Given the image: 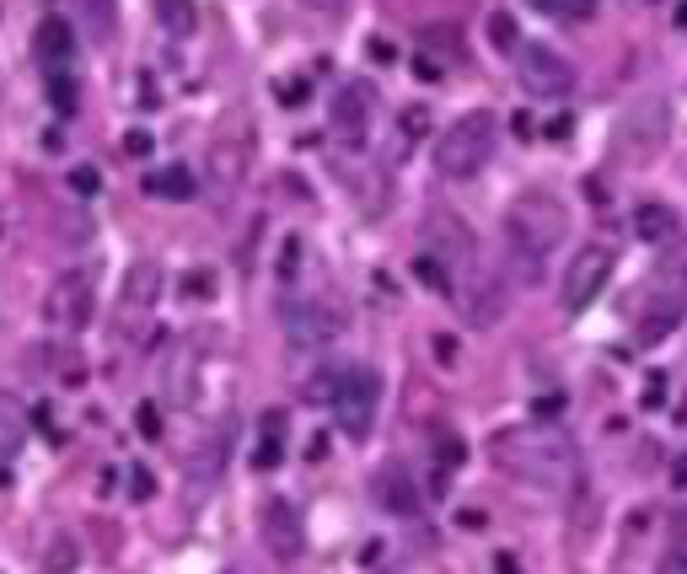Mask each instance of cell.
Segmentation results:
<instances>
[{
  "mask_svg": "<svg viewBox=\"0 0 687 574\" xmlns=\"http://www.w3.org/2000/svg\"><path fill=\"white\" fill-rule=\"evenodd\" d=\"M489 456L500 462L510 478L537 483V489H569L575 473H580L575 441L564 435L559 424H516V430H500L489 441Z\"/></svg>",
  "mask_w": 687,
  "mask_h": 574,
  "instance_id": "1",
  "label": "cell"
},
{
  "mask_svg": "<svg viewBox=\"0 0 687 574\" xmlns=\"http://www.w3.org/2000/svg\"><path fill=\"white\" fill-rule=\"evenodd\" d=\"M564 237H569V215H564V204L554 193L526 189L510 199V210H505V242H510V253L526 263V279H537L543 258L554 253Z\"/></svg>",
  "mask_w": 687,
  "mask_h": 574,
  "instance_id": "2",
  "label": "cell"
},
{
  "mask_svg": "<svg viewBox=\"0 0 687 574\" xmlns=\"http://www.w3.org/2000/svg\"><path fill=\"white\" fill-rule=\"evenodd\" d=\"M495 145H500V119L489 108H473L451 129H440L436 172L440 178H473V172H484L495 162Z\"/></svg>",
  "mask_w": 687,
  "mask_h": 574,
  "instance_id": "3",
  "label": "cell"
},
{
  "mask_svg": "<svg viewBox=\"0 0 687 574\" xmlns=\"http://www.w3.org/2000/svg\"><path fill=\"white\" fill-rule=\"evenodd\" d=\"M516 75H521V86L532 92V97H569L575 92V64L564 60L554 44H537V38H521V49H516Z\"/></svg>",
  "mask_w": 687,
  "mask_h": 574,
  "instance_id": "4",
  "label": "cell"
},
{
  "mask_svg": "<svg viewBox=\"0 0 687 574\" xmlns=\"http://www.w3.org/2000/svg\"><path fill=\"white\" fill-rule=\"evenodd\" d=\"M613 268H618V253H613V248H602V242L580 248V253L569 258V268H564V307H569V312H585L591 301H602Z\"/></svg>",
  "mask_w": 687,
  "mask_h": 574,
  "instance_id": "5",
  "label": "cell"
},
{
  "mask_svg": "<svg viewBox=\"0 0 687 574\" xmlns=\"http://www.w3.org/2000/svg\"><path fill=\"white\" fill-rule=\"evenodd\" d=\"M280 318H285V333H291L296 349H322V344H333L339 327H344V312H339L328 296H296V301H285Z\"/></svg>",
  "mask_w": 687,
  "mask_h": 574,
  "instance_id": "6",
  "label": "cell"
},
{
  "mask_svg": "<svg viewBox=\"0 0 687 574\" xmlns=\"http://www.w3.org/2000/svg\"><path fill=\"white\" fill-rule=\"evenodd\" d=\"M248 167H252V129H248V113L237 108V113H226V124L215 129V140H210V172H221V183L237 189Z\"/></svg>",
  "mask_w": 687,
  "mask_h": 574,
  "instance_id": "7",
  "label": "cell"
},
{
  "mask_svg": "<svg viewBox=\"0 0 687 574\" xmlns=\"http://www.w3.org/2000/svg\"><path fill=\"white\" fill-rule=\"evenodd\" d=\"M92 312H97V296H92V279H86V274H60V279L49 285V296H44V322L60 327V333L86 327Z\"/></svg>",
  "mask_w": 687,
  "mask_h": 574,
  "instance_id": "8",
  "label": "cell"
},
{
  "mask_svg": "<svg viewBox=\"0 0 687 574\" xmlns=\"http://www.w3.org/2000/svg\"><path fill=\"white\" fill-rule=\"evenodd\" d=\"M258 537H263V548H269V559H274V564H296V559H301V548H307L301 511H296L291 500H269L263 515H258Z\"/></svg>",
  "mask_w": 687,
  "mask_h": 574,
  "instance_id": "9",
  "label": "cell"
},
{
  "mask_svg": "<svg viewBox=\"0 0 687 574\" xmlns=\"http://www.w3.org/2000/svg\"><path fill=\"white\" fill-rule=\"evenodd\" d=\"M328 129L344 140V145H366L371 134V86L366 81H344L328 103Z\"/></svg>",
  "mask_w": 687,
  "mask_h": 574,
  "instance_id": "10",
  "label": "cell"
},
{
  "mask_svg": "<svg viewBox=\"0 0 687 574\" xmlns=\"http://www.w3.org/2000/svg\"><path fill=\"white\" fill-rule=\"evenodd\" d=\"M376 403H381V382H376V371H350V382L339 392V403H333V414H339V430L344 435H371V419H376Z\"/></svg>",
  "mask_w": 687,
  "mask_h": 574,
  "instance_id": "11",
  "label": "cell"
},
{
  "mask_svg": "<svg viewBox=\"0 0 687 574\" xmlns=\"http://www.w3.org/2000/svg\"><path fill=\"white\" fill-rule=\"evenodd\" d=\"M687 318V296L683 285H661L650 301H644V312H639V322H633V338L644 344V349H655L661 338H672L677 333V322Z\"/></svg>",
  "mask_w": 687,
  "mask_h": 574,
  "instance_id": "12",
  "label": "cell"
},
{
  "mask_svg": "<svg viewBox=\"0 0 687 574\" xmlns=\"http://www.w3.org/2000/svg\"><path fill=\"white\" fill-rule=\"evenodd\" d=\"M473 279H467V290H462V318L473 322V327H495L505 318V279L478 258L473 268H467Z\"/></svg>",
  "mask_w": 687,
  "mask_h": 574,
  "instance_id": "13",
  "label": "cell"
},
{
  "mask_svg": "<svg viewBox=\"0 0 687 574\" xmlns=\"http://www.w3.org/2000/svg\"><path fill=\"white\" fill-rule=\"evenodd\" d=\"M425 253L440 258L446 268H451V263H467V268H473V263H478V242L462 231V220H457V215L436 210V215L425 220Z\"/></svg>",
  "mask_w": 687,
  "mask_h": 574,
  "instance_id": "14",
  "label": "cell"
},
{
  "mask_svg": "<svg viewBox=\"0 0 687 574\" xmlns=\"http://www.w3.org/2000/svg\"><path fill=\"white\" fill-rule=\"evenodd\" d=\"M371 494H376V505L392 515V521H414V515H419V489H414V473H408L403 462L376 467Z\"/></svg>",
  "mask_w": 687,
  "mask_h": 574,
  "instance_id": "15",
  "label": "cell"
},
{
  "mask_svg": "<svg viewBox=\"0 0 687 574\" xmlns=\"http://www.w3.org/2000/svg\"><path fill=\"white\" fill-rule=\"evenodd\" d=\"M162 285H167L162 263H151V258L129 263L125 285H119V307H125V318H129V312H151V307L162 301Z\"/></svg>",
  "mask_w": 687,
  "mask_h": 574,
  "instance_id": "16",
  "label": "cell"
},
{
  "mask_svg": "<svg viewBox=\"0 0 687 574\" xmlns=\"http://www.w3.org/2000/svg\"><path fill=\"white\" fill-rule=\"evenodd\" d=\"M33 44H38V64H44L49 75L75 60V27H70L64 16H44L38 33H33Z\"/></svg>",
  "mask_w": 687,
  "mask_h": 574,
  "instance_id": "17",
  "label": "cell"
},
{
  "mask_svg": "<svg viewBox=\"0 0 687 574\" xmlns=\"http://www.w3.org/2000/svg\"><path fill=\"white\" fill-rule=\"evenodd\" d=\"M70 5H75V22H81L86 44H114V33H119V0H70Z\"/></svg>",
  "mask_w": 687,
  "mask_h": 574,
  "instance_id": "18",
  "label": "cell"
},
{
  "mask_svg": "<svg viewBox=\"0 0 687 574\" xmlns=\"http://www.w3.org/2000/svg\"><path fill=\"white\" fill-rule=\"evenodd\" d=\"M27 430H33V419H27L22 397L0 392V462H11L16 451L27 446Z\"/></svg>",
  "mask_w": 687,
  "mask_h": 574,
  "instance_id": "19",
  "label": "cell"
},
{
  "mask_svg": "<svg viewBox=\"0 0 687 574\" xmlns=\"http://www.w3.org/2000/svg\"><path fill=\"white\" fill-rule=\"evenodd\" d=\"M633 231H639V242H666V237H677L672 204H639V210H633Z\"/></svg>",
  "mask_w": 687,
  "mask_h": 574,
  "instance_id": "20",
  "label": "cell"
},
{
  "mask_svg": "<svg viewBox=\"0 0 687 574\" xmlns=\"http://www.w3.org/2000/svg\"><path fill=\"white\" fill-rule=\"evenodd\" d=\"M75 564H81V542L75 537H55L44 548V559H38V574H75Z\"/></svg>",
  "mask_w": 687,
  "mask_h": 574,
  "instance_id": "21",
  "label": "cell"
},
{
  "mask_svg": "<svg viewBox=\"0 0 687 574\" xmlns=\"http://www.w3.org/2000/svg\"><path fill=\"white\" fill-rule=\"evenodd\" d=\"M145 189L162 193V199H193L199 183H193V172H188V167H167V172H151V178H145Z\"/></svg>",
  "mask_w": 687,
  "mask_h": 574,
  "instance_id": "22",
  "label": "cell"
},
{
  "mask_svg": "<svg viewBox=\"0 0 687 574\" xmlns=\"http://www.w3.org/2000/svg\"><path fill=\"white\" fill-rule=\"evenodd\" d=\"M156 22H162L173 38H188L193 22H199V11H193V0H156Z\"/></svg>",
  "mask_w": 687,
  "mask_h": 574,
  "instance_id": "23",
  "label": "cell"
},
{
  "mask_svg": "<svg viewBox=\"0 0 687 574\" xmlns=\"http://www.w3.org/2000/svg\"><path fill=\"white\" fill-rule=\"evenodd\" d=\"M350 371H355V366H328V371H317L312 382H307V403H339Z\"/></svg>",
  "mask_w": 687,
  "mask_h": 574,
  "instance_id": "24",
  "label": "cell"
},
{
  "mask_svg": "<svg viewBox=\"0 0 687 574\" xmlns=\"http://www.w3.org/2000/svg\"><path fill=\"white\" fill-rule=\"evenodd\" d=\"M414 279H419L425 290H436V296H451V268H446L440 258H430V253L414 258Z\"/></svg>",
  "mask_w": 687,
  "mask_h": 574,
  "instance_id": "25",
  "label": "cell"
},
{
  "mask_svg": "<svg viewBox=\"0 0 687 574\" xmlns=\"http://www.w3.org/2000/svg\"><path fill=\"white\" fill-rule=\"evenodd\" d=\"M49 103H55V113H75V103H81V92H75V81L64 70L49 75Z\"/></svg>",
  "mask_w": 687,
  "mask_h": 574,
  "instance_id": "26",
  "label": "cell"
},
{
  "mask_svg": "<svg viewBox=\"0 0 687 574\" xmlns=\"http://www.w3.org/2000/svg\"><path fill=\"white\" fill-rule=\"evenodd\" d=\"M436 456H440V473H457V467H462L467 446L457 441V430H436Z\"/></svg>",
  "mask_w": 687,
  "mask_h": 574,
  "instance_id": "27",
  "label": "cell"
},
{
  "mask_svg": "<svg viewBox=\"0 0 687 574\" xmlns=\"http://www.w3.org/2000/svg\"><path fill=\"white\" fill-rule=\"evenodd\" d=\"M489 38L500 44L505 55H516V49H521V33H516V16H505V11H495V16H489Z\"/></svg>",
  "mask_w": 687,
  "mask_h": 574,
  "instance_id": "28",
  "label": "cell"
},
{
  "mask_svg": "<svg viewBox=\"0 0 687 574\" xmlns=\"http://www.w3.org/2000/svg\"><path fill=\"white\" fill-rule=\"evenodd\" d=\"M134 424H140V435H145V441H162V435H167V430H162V408H156V403H140V408H134Z\"/></svg>",
  "mask_w": 687,
  "mask_h": 574,
  "instance_id": "29",
  "label": "cell"
},
{
  "mask_svg": "<svg viewBox=\"0 0 687 574\" xmlns=\"http://www.w3.org/2000/svg\"><path fill=\"white\" fill-rule=\"evenodd\" d=\"M280 456H285V441H263V435H258V451H252V467H258V473H274Z\"/></svg>",
  "mask_w": 687,
  "mask_h": 574,
  "instance_id": "30",
  "label": "cell"
},
{
  "mask_svg": "<svg viewBox=\"0 0 687 574\" xmlns=\"http://www.w3.org/2000/svg\"><path fill=\"white\" fill-rule=\"evenodd\" d=\"M543 11H559V16H575V22H585L591 11H596V0H537Z\"/></svg>",
  "mask_w": 687,
  "mask_h": 574,
  "instance_id": "31",
  "label": "cell"
},
{
  "mask_svg": "<svg viewBox=\"0 0 687 574\" xmlns=\"http://www.w3.org/2000/svg\"><path fill=\"white\" fill-rule=\"evenodd\" d=\"M301 258H307V248H301V237H285V253H280V279H296Z\"/></svg>",
  "mask_w": 687,
  "mask_h": 574,
  "instance_id": "32",
  "label": "cell"
},
{
  "mask_svg": "<svg viewBox=\"0 0 687 574\" xmlns=\"http://www.w3.org/2000/svg\"><path fill=\"white\" fill-rule=\"evenodd\" d=\"M129 494H134V500H151V494H156V478H151V467H129Z\"/></svg>",
  "mask_w": 687,
  "mask_h": 574,
  "instance_id": "33",
  "label": "cell"
},
{
  "mask_svg": "<svg viewBox=\"0 0 687 574\" xmlns=\"http://www.w3.org/2000/svg\"><path fill=\"white\" fill-rule=\"evenodd\" d=\"M307 97H312V81H307V75L280 86V103H285V108H296V103H307Z\"/></svg>",
  "mask_w": 687,
  "mask_h": 574,
  "instance_id": "34",
  "label": "cell"
},
{
  "mask_svg": "<svg viewBox=\"0 0 687 574\" xmlns=\"http://www.w3.org/2000/svg\"><path fill=\"white\" fill-rule=\"evenodd\" d=\"M70 189H75V193H97V189H103L97 167H75V172H70Z\"/></svg>",
  "mask_w": 687,
  "mask_h": 574,
  "instance_id": "35",
  "label": "cell"
},
{
  "mask_svg": "<svg viewBox=\"0 0 687 574\" xmlns=\"http://www.w3.org/2000/svg\"><path fill=\"white\" fill-rule=\"evenodd\" d=\"M263 441H285V408H269L263 414V430H258Z\"/></svg>",
  "mask_w": 687,
  "mask_h": 574,
  "instance_id": "36",
  "label": "cell"
},
{
  "mask_svg": "<svg viewBox=\"0 0 687 574\" xmlns=\"http://www.w3.org/2000/svg\"><path fill=\"white\" fill-rule=\"evenodd\" d=\"M183 296H193V301L215 296V279H210V274H188V279H183Z\"/></svg>",
  "mask_w": 687,
  "mask_h": 574,
  "instance_id": "37",
  "label": "cell"
},
{
  "mask_svg": "<svg viewBox=\"0 0 687 574\" xmlns=\"http://www.w3.org/2000/svg\"><path fill=\"white\" fill-rule=\"evenodd\" d=\"M125 156H134V162L151 156V134H145V129H129L125 134Z\"/></svg>",
  "mask_w": 687,
  "mask_h": 574,
  "instance_id": "38",
  "label": "cell"
},
{
  "mask_svg": "<svg viewBox=\"0 0 687 574\" xmlns=\"http://www.w3.org/2000/svg\"><path fill=\"white\" fill-rule=\"evenodd\" d=\"M425 124H430V113H425V108H408V113H403V134H408V140H419Z\"/></svg>",
  "mask_w": 687,
  "mask_h": 574,
  "instance_id": "39",
  "label": "cell"
},
{
  "mask_svg": "<svg viewBox=\"0 0 687 574\" xmlns=\"http://www.w3.org/2000/svg\"><path fill=\"white\" fill-rule=\"evenodd\" d=\"M301 5H307V11H317V16H339L350 0H301Z\"/></svg>",
  "mask_w": 687,
  "mask_h": 574,
  "instance_id": "40",
  "label": "cell"
},
{
  "mask_svg": "<svg viewBox=\"0 0 687 574\" xmlns=\"http://www.w3.org/2000/svg\"><path fill=\"white\" fill-rule=\"evenodd\" d=\"M457 526H462V531H484V526H489V515H484V511H462V515H457Z\"/></svg>",
  "mask_w": 687,
  "mask_h": 574,
  "instance_id": "41",
  "label": "cell"
},
{
  "mask_svg": "<svg viewBox=\"0 0 687 574\" xmlns=\"http://www.w3.org/2000/svg\"><path fill=\"white\" fill-rule=\"evenodd\" d=\"M661 403H666V382L655 376V382H650V392H644V408H661Z\"/></svg>",
  "mask_w": 687,
  "mask_h": 574,
  "instance_id": "42",
  "label": "cell"
},
{
  "mask_svg": "<svg viewBox=\"0 0 687 574\" xmlns=\"http://www.w3.org/2000/svg\"><path fill=\"white\" fill-rule=\"evenodd\" d=\"M371 60H398V49H392V44H387V38H371Z\"/></svg>",
  "mask_w": 687,
  "mask_h": 574,
  "instance_id": "43",
  "label": "cell"
},
{
  "mask_svg": "<svg viewBox=\"0 0 687 574\" xmlns=\"http://www.w3.org/2000/svg\"><path fill=\"white\" fill-rule=\"evenodd\" d=\"M495 574H521V564H516V553H495Z\"/></svg>",
  "mask_w": 687,
  "mask_h": 574,
  "instance_id": "44",
  "label": "cell"
},
{
  "mask_svg": "<svg viewBox=\"0 0 687 574\" xmlns=\"http://www.w3.org/2000/svg\"><path fill=\"white\" fill-rule=\"evenodd\" d=\"M414 70H419V81H436V75H440V64L430 60V55H425V60H414Z\"/></svg>",
  "mask_w": 687,
  "mask_h": 574,
  "instance_id": "45",
  "label": "cell"
},
{
  "mask_svg": "<svg viewBox=\"0 0 687 574\" xmlns=\"http://www.w3.org/2000/svg\"><path fill=\"white\" fill-rule=\"evenodd\" d=\"M537 414H564V397H537Z\"/></svg>",
  "mask_w": 687,
  "mask_h": 574,
  "instance_id": "46",
  "label": "cell"
},
{
  "mask_svg": "<svg viewBox=\"0 0 687 574\" xmlns=\"http://www.w3.org/2000/svg\"><path fill=\"white\" fill-rule=\"evenodd\" d=\"M569 129H575V119H554V124H548V134H554V140H569Z\"/></svg>",
  "mask_w": 687,
  "mask_h": 574,
  "instance_id": "47",
  "label": "cell"
},
{
  "mask_svg": "<svg viewBox=\"0 0 687 574\" xmlns=\"http://www.w3.org/2000/svg\"><path fill=\"white\" fill-rule=\"evenodd\" d=\"M677 483H687V462H677Z\"/></svg>",
  "mask_w": 687,
  "mask_h": 574,
  "instance_id": "48",
  "label": "cell"
}]
</instances>
